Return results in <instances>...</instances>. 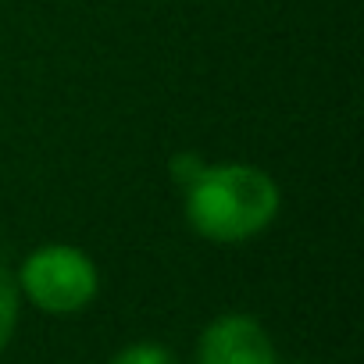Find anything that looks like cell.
<instances>
[{"label": "cell", "mask_w": 364, "mask_h": 364, "mask_svg": "<svg viewBox=\"0 0 364 364\" xmlns=\"http://www.w3.org/2000/svg\"><path fill=\"white\" fill-rule=\"evenodd\" d=\"M178 182L186 186V222L215 243L250 240L279 211V186L250 164L193 168Z\"/></svg>", "instance_id": "cell-1"}, {"label": "cell", "mask_w": 364, "mask_h": 364, "mask_svg": "<svg viewBox=\"0 0 364 364\" xmlns=\"http://www.w3.org/2000/svg\"><path fill=\"white\" fill-rule=\"evenodd\" d=\"M22 289L36 307H43L50 314H72L93 300L97 268L75 247H43L26 261Z\"/></svg>", "instance_id": "cell-2"}, {"label": "cell", "mask_w": 364, "mask_h": 364, "mask_svg": "<svg viewBox=\"0 0 364 364\" xmlns=\"http://www.w3.org/2000/svg\"><path fill=\"white\" fill-rule=\"evenodd\" d=\"M197 364H275V346L254 318L225 314L208 325Z\"/></svg>", "instance_id": "cell-3"}, {"label": "cell", "mask_w": 364, "mask_h": 364, "mask_svg": "<svg viewBox=\"0 0 364 364\" xmlns=\"http://www.w3.org/2000/svg\"><path fill=\"white\" fill-rule=\"evenodd\" d=\"M15 321H18V282L0 268V350L8 346Z\"/></svg>", "instance_id": "cell-4"}, {"label": "cell", "mask_w": 364, "mask_h": 364, "mask_svg": "<svg viewBox=\"0 0 364 364\" xmlns=\"http://www.w3.org/2000/svg\"><path fill=\"white\" fill-rule=\"evenodd\" d=\"M111 364H178L175 353L168 346H157V343H136V346H125Z\"/></svg>", "instance_id": "cell-5"}]
</instances>
